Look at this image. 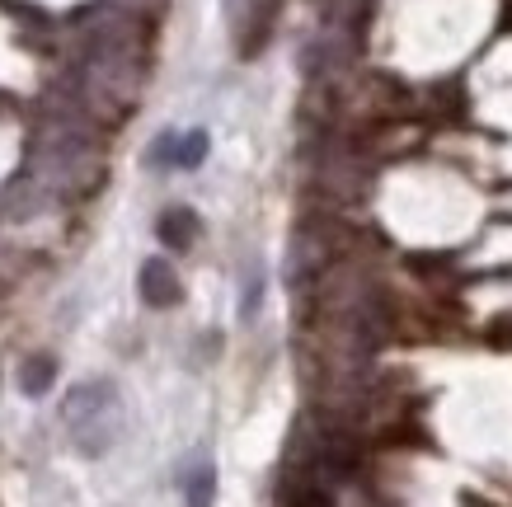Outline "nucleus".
Listing matches in <instances>:
<instances>
[{"label": "nucleus", "instance_id": "obj_7", "mask_svg": "<svg viewBox=\"0 0 512 507\" xmlns=\"http://www.w3.org/2000/svg\"><path fill=\"white\" fill-rule=\"evenodd\" d=\"M52 381H57V357H47V353L24 357V367H19V390H24L29 400L47 395V390H52Z\"/></svg>", "mask_w": 512, "mask_h": 507}, {"label": "nucleus", "instance_id": "obj_12", "mask_svg": "<svg viewBox=\"0 0 512 507\" xmlns=\"http://www.w3.org/2000/svg\"><path fill=\"white\" fill-rule=\"evenodd\" d=\"M489 343H494L498 353H512V315H498V320L489 324Z\"/></svg>", "mask_w": 512, "mask_h": 507}, {"label": "nucleus", "instance_id": "obj_5", "mask_svg": "<svg viewBox=\"0 0 512 507\" xmlns=\"http://www.w3.org/2000/svg\"><path fill=\"white\" fill-rule=\"evenodd\" d=\"M273 19H278V0H259L245 19V38H240V57H259L264 43L273 38Z\"/></svg>", "mask_w": 512, "mask_h": 507}, {"label": "nucleus", "instance_id": "obj_2", "mask_svg": "<svg viewBox=\"0 0 512 507\" xmlns=\"http://www.w3.org/2000/svg\"><path fill=\"white\" fill-rule=\"evenodd\" d=\"M62 423L71 428L76 446L85 456H104L118 432H123V400L113 381H80L76 390H66L62 400Z\"/></svg>", "mask_w": 512, "mask_h": 507}, {"label": "nucleus", "instance_id": "obj_10", "mask_svg": "<svg viewBox=\"0 0 512 507\" xmlns=\"http://www.w3.org/2000/svg\"><path fill=\"white\" fill-rule=\"evenodd\" d=\"M259 301H264V273H259V268H249L245 296H240V315H245V320H254V315H259Z\"/></svg>", "mask_w": 512, "mask_h": 507}, {"label": "nucleus", "instance_id": "obj_6", "mask_svg": "<svg viewBox=\"0 0 512 507\" xmlns=\"http://www.w3.org/2000/svg\"><path fill=\"white\" fill-rule=\"evenodd\" d=\"M156 235L165 249H193V240H198V216L188 212V207H170V212L156 221Z\"/></svg>", "mask_w": 512, "mask_h": 507}, {"label": "nucleus", "instance_id": "obj_1", "mask_svg": "<svg viewBox=\"0 0 512 507\" xmlns=\"http://www.w3.org/2000/svg\"><path fill=\"white\" fill-rule=\"evenodd\" d=\"M29 174L52 198H85L104 179V151L94 141L90 118L76 104L47 113L29 141Z\"/></svg>", "mask_w": 512, "mask_h": 507}, {"label": "nucleus", "instance_id": "obj_8", "mask_svg": "<svg viewBox=\"0 0 512 507\" xmlns=\"http://www.w3.org/2000/svg\"><path fill=\"white\" fill-rule=\"evenodd\" d=\"M212 498H217V470L212 461H198L188 470V507H212Z\"/></svg>", "mask_w": 512, "mask_h": 507}, {"label": "nucleus", "instance_id": "obj_4", "mask_svg": "<svg viewBox=\"0 0 512 507\" xmlns=\"http://www.w3.org/2000/svg\"><path fill=\"white\" fill-rule=\"evenodd\" d=\"M137 292L146 306L156 310H170L184 301V282H179V273L170 268V259H146L137 273Z\"/></svg>", "mask_w": 512, "mask_h": 507}, {"label": "nucleus", "instance_id": "obj_9", "mask_svg": "<svg viewBox=\"0 0 512 507\" xmlns=\"http://www.w3.org/2000/svg\"><path fill=\"white\" fill-rule=\"evenodd\" d=\"M207 160V132H184L174 141V165L179 169H198Z\"/></svg>", "mask_w": 512, "mask_h": 507}, {"label": "nucleus", "instance_id": "obj_13", "mask_svg": "<svg viewBox=\"0 0 512 507\" xmlns=\"http://www.w3.org/2000/svg\"><path fill=\"white\" fill-rule=\"evenodd\" d=\"M461 503H466V507H494V503H484V498H475V493H466Z\"/></svg>", "mask_w": 512, "mask_h": 507}, {"label": "nucleus", "instance_id": "obj_3", "mask_svg": "<svg viewBox=\"0 0 512 507\" xmlns=\"http://www.w3.org/2000/svg\"><path fill=\"white\" fill-rule=\"evenodd\" d=\"M325 263H329V245H325V235H320V226H301L292 235V249H287V287L292 292L315 287L320 273H325Z\"/></svg>", "mask_w": 512, "mask_h": 507}, {"label": "nucleus", "instance_id": "obj_11", "mask_svg": "<svg viewBox=\"0 0 512 507\" xmlns=\"http://www.w3.org/2000/svg\"><path fill=\"white\" fill-rule=\"evenodd\" d=\"M174 141H179V132H160L156 146L146 151V165H174Z\"/></svg>", "mask_w": 512, "mask_h": 507}]
</instances>
